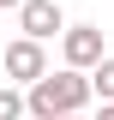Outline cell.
Masks as SVG:
<instances>
[{"instance_id": "3", "label": "cell", "mask_w": 114, "mask_h": 120, "mask_svg": "<svg viewBox=\"0 0 114 120\" xmlns=\"http://www.w3.org/2000/svg\"><path fill=\"white\" fill-rule=\"evenodd\" d=\"M36 78H48V48L30 42V36H18V42H6V84H36Z\"/></svg>"}, {"instance_id": "2", "label": "cell", "mask_w": 114, "mask_h": 120, "mask_svg": "<svg viewBox=\"0 0 114 120\" xmlns=\"http://www.w3.org/2000/svg\"><path fill=\"white\" fill-rule=\"evenodd\" d=\"M60 60H66L72 72H96V66H102V24H66Z\"/></svg>"}, {"instance_id": "7", "label": "cell", "mask_w": 114, "mask_h": 120, "mask_svg": "<svg viewBox=\"0 0 114 120\" xmlns=\"http://www.w3.org/2000/svg\"><path fill=\"white\" fill-rule=\"evenodd\" d=\"M18 6H24V0H0V12H18Z\"/></svg>"}, {"instance_id": "8", "label": "cell", "mask_w": 114, "mask_h": 120, "mask_svg": "<svg viewBox=\"0 0 114 120\" xmlns=\"http://www.w3.org/2000/svg\"><path fill=\"white\" fill-rule=\"evenodd\" d=\"M96 120H114V102H102V114H96Z\"/></svg>"}, {"instance_id": "9", "label": "cell", "mask_w": 114, "mask_h": 120, "mask_svg": "<svg viewBox=\"0 0 114 120\" xmlns=\"http://www.w3.org/2000/svg\"><path fill=\"white\" fill-rule=\"evenodd\" d=\"M66 120H84V114H66Z\"/></svg>"}, {"instance_id": "4", "label": "cell", "mask_w": 114, "mask_h": 120, "mask_svg": "<svg viewBox=\"0 0 114 120\" xmlns=\"http://www.w3.org/2000/svg\"><path fill=\"white\" fill-rule=\"evenodd\" d=\"M18 30H24L30 42H54V36H66L60 0H24V6H18Z\"/></svg>"}, {"instance_id": "1", "label": "cell", "mask_w": 114, "mask_h": 120, "mask_svg": "<svg viewBox=\"0 0 114 120\" xmlns=\"http://www.w3.org/2000/svg\"><path fill=\"white\" fill-rule=\"evenodd\" d=\"M90 72H72V66H60V72L36 78V84L24 90V102H30V120H66V114H84L90 108Z\"/></svg>"}, {"instance_id": "5", "label": "cell", "mask_w": 114, "mask_h": 120, "mask_svg": "<svg viewBox=\"0 0 114 120\" xmlns=\"http://www.w3.org/2000/svg\"><path fill=\"white\" fill-rule=\"evenodd\" d=\"M0 120H30V102L18 84H0Z\"/></svg>"}, {"instance_id": "6", "label": "cell", "mask_w": 114, "mask_h": 120, "mask_svg": "<svg viewBox=\"0 0 114 120\" xmlns=\"http://www.w3.org/2000/svg\"><path fill=\"white\" fill-rule=\"evenodd\" d=\"M90 90H96V102H114V54H102V66L90 72Z\"/></svg>"}]
</instances>
